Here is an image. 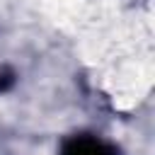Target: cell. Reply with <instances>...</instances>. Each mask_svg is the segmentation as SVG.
<instances>
[{
    "label": "cell",
    "instance_id": "1",
    "mask_svg": "<svg viewBox=\"0 0 155 155\" xmlns=\"http://www.w3.org/2000/svg\"><path fill=\"white\" fill-rule=\"evenodd\" d=\"M61 155H116V150L97 136H73L63 143Z\"/></svg>",
    "mask_w": 155,
    "mask_h": 155
},
{
    "label": "cell",
    "instance_id": "2",
    "mask_svg": "<svg viewBox=\"0 0 155 155\" xmlns=\"http://www.w3.org/2000/svg\"><path fill=\"white\" fill-rule=\"evenodd\" d=\"M12 82H15V75H12V73H0V92L10 90Z\"/></svg>",
    "mask_w": 155,
    "mask_h": 155
}]
</instances>
